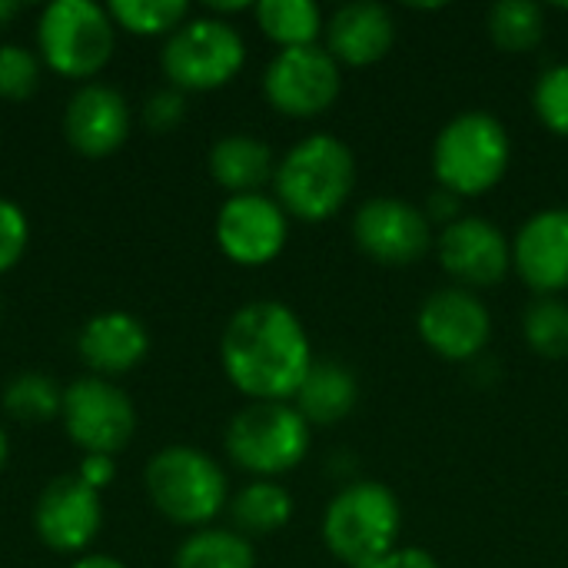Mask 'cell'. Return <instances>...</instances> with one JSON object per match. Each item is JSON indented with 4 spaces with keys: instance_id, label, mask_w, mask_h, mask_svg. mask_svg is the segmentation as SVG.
<instances>
[{
    "instance_id": "5bb4252c",
    "label": "cell",
    "mask_w": 568,
    "mask_h": 568,
    "mask_svg": "<svg viewBox=\"0 0 568 568\" xmlns=\"http://www.w3.org/2000/svg\"><path fill=\"white\" fill-rule=\"evenodd\" d=\"M416 326H419L423 343L436 356L453 359V363L476 359L493 339L489 306L463 286H449V290L426 296Z\"/></svg>"
},
{
    "instance_id": "5b68a950",
    "label": "cell",
    "mask_w": 568,
    "mask_h": 568,
    "mask_svg": "<svg viewBox=\"0 0 568 568\" xmlns=\"http://www.w3.org/2000/svg\"><path fill=\"white\" fill-rule=\"evenodd\" d=\"M513 160L509 130L483 110L453 116L433 143V173L453 196H483L506 176Z\"/></svg>"
},
{
    "instance_id": "4dcf8cb0",
    "label": "cell",
    "mask_w": 568,
    "mask_h": 568,
    "mask_svg": "<svg viewBox=\"0 0 568 568\" xmlns=\"http://www.w3.org/2000/svg\"><path fill=\"white\" fill-rule=\"evenodd\" d=\"M27 246H30V220L23 206L0 196V276L20 266Z\"/></svg>"
},
{
    "instance_id": "cb8c5ba5",
    "label": "cell",
    "mask_w": 568,
    "mask_h": 568,
    "mask_svg": "<svg viewBox=\"0 0 568 568\" xmlns=\"http://www.w3.org/2000/svg\"><path fill=\"white\" fill-rule=\"evenodd\" d=\"M173 568H256V549L236 529H196L173 556Z\"/></svg>"
},
{
    "instance_id": "7a4b0ae2",
    "label": "cell",
    "mask_w": 568,
    "mask_h": 568,
    "mask_svg": "<svg viewBox=\"0 0 568 568\" xmlns=\"http://www.w3.org/2000/svg\"><path fill=\"white\" fill-rule=\"evenodd\" d=\"M273 186L286 216L323 223L349 203L356 186V156L333 133L303 136L276 163Z\"/></svg>"
},
{
    "instance_id": "1f68e13d",
    "label": "cell",
    "mask_w": 568,
    "mask_h": 568,
    "mask_svg": "<svg viewBox=\"0 0 568 568\" xmlns=\"http://www.w3.org/2000/svg\"><path fill=\"white\" fill-rule=\"evenodd\" d=\"M183 120H186V97L180 90L166 87V90H156V93L146 97V103H143V123H146V130L170 133Z\"/></svg>"
},
{
    "instance_id": "d590c367",
    "label": "cell",
    "mask_w": 568,
    "mask_h": 568,
    "mask_svg": "<svg viewBox=\"0 0 568 568\" xmlns=\"http://www.w3.org/2000/svg\"><path fill=\"white\" fill-rule=\"evenodd\" d=\"M70 568H126L120 559H113V556H106V552H87V556H80V559H73Z\"/></svg>"
},
{
    "instance_id": "ffe728a7",
    "label": "cell",
    "mask_w": 568,
    "mask_h": 568,
    "mask_svg": "<svg viewBox=\"0 0 568 568\" xmlns=\"http://www.w3.org/2000/svg\"><path fill=\"white\" fill-rule=\"evenodd\" d=\"M206 166H210V176H213L230 196L260 193V190L273 180V173H276L273 150H270L263 140L250 136V133L220 136V140L210 146Z\"/></svg>"
},
{
    "instance_id": "30bf717a",
    "label": "cell",
    "mask_w": 568,
    "mask_h": 568,
    "mask_svg": "<svg viewBox=\"0 0 568 568\" xmlns=\"http://www.w3.org/2000/svg\"><path fill=\"white\" fill-rule=\"evenodd\" d=\"M343 87L339 63L320 43L280 50L263 73V97L266 103L293 120H310L326 113Z\"/></svg>"
},
{
    "instance_id": "7c38bea8",
    "label": "cell",
    "mask_w": 568,
    "mask_h": 568,
    "mask_svg": "<svg viewBox=\"0 0 568 568\" xmlns=\"http://www.w3.org/2000/svg\"><path fill=\"white\" fill-rule=\"evenodd\" d=\"M103 529L100 493L83 486L77 473L50 479L33 503L37 539L60 556H83Z\"/></svg>"
},
{
    "instance_id": "9a60e30c",
    "label": "cell",
    "mask_w": 568,
    "mask_h": 568,
    "mask_svg": "<svg viewBox=\"0 0 568 568\" xmlns=\"http://www.w3.org/2000/svg\"><path fill=\"white\" fill-rule=\"evenodd\" d=\"M436 253L443 270L463 290L496 286L513 270L509 236L483 216H459L449 226H443L436 240Z\"/></svg>"
},
{
    "instance_id": "8992f818",
    "label": "cell",
    "mask_w": 568,
    "mask_h": 568,
    "mask_svg": "<svg viewBox=\"0 0 568 568\" xmlns=\"http://www.w3.org/2000/svg\"><path fill=\"white\" fill-rule=\"evenodd\" d=\"M116 50V23L93 0H53L37 17V57L63 80L93 83Z\"/></svg>"
},
{
    "instance_id": "f1b7e54d",
    "label": "cell",
    "mask_w": 568,
    "mask_h": 568,
    "mask_svg": "<svg viewBox=\"0 0 568 568\" xmlns=\"http://www.w3.org/2000/svg\"><path fill=\"white\" fill-rule=\"evenodd\" d=\"M40 57L23 43H0V97L27 100L40 87Z\"/></svg>"
},
{
    "instance_id": "6da1fadb",
    "label": "cell",
    "mask_w": 568,
    "mask_h": 568,
    "mask_svg": "<svg viewBox=\"0 0 568 568\" xmlns=\"http://www.w3.org/2000/svg\"><path fill=\"white\" fill-rule=\"evenodd\" d=\"M220 363L246 399L290 403L316 359L303 320L276 300H256L230 316L220 336Z\"/></svg>"
},
{
    "instance_id": "2e32d148",
    "label": "cell",
    "mask_w": 568,
    "mask_h": 568,
    "mask_svg": "<svg viewBox=\"0 0 568 568\" xmlns=\"http://www.w3.org/2000/svg\"><path fill=\"white\" fill-rule=\"evenodd\" d=\"M63 136L87 160L113 156L130 136L126 97L110 83H80L63 110Z\"/></svg>"
},
{
    "instance_id": "e0dca14e",
    "label": "cell",
    "mask_w": 568,
    "mask_h": 568,
    "mask_svg": "<svg viewBox=\"0 0 568 568\" xmlns=\"http://www.w3.org/2000/svg\"><path fill=\"white\" fill-rule=\"evenodd\" d=\"M513 266L529 290L556 296L568 290V210L552 206L532 213L513 243Z\"/></svg>"
},
{
    "instance_id": "d6a6232c",
    "label": "cell",
    "mask_w": 568,
    "mask_h": 568,
    "mask_svg": "<svg viewBox=\"0 0 568 568\" xmlns=\"http://www.w3.org/2000/svg\"><path fill=\"white\" fill-rule=\"evenodd\" d=\"M77 479L90 486L93 493H103L116 479V459L113 456H83L77 466Z\"/></svg>"
},
{
    "instance_id": "484cf974",
    "label": "cell",
    "mask_w": 568,
    "mask_h": 568,
    "mask_svg": "<svg viewBox=\"0 0 568 568\" xmlns=\"http://www.w3.org/2000/svg\"><path fill=\"white\" fill-rule=\"evenodd\" d=\"M60 406H63V389L37 369L13 376L3 389V413L23 426H40L60 416Z\"/></svg>"
},
{
    "instance_id": "ba28073f",
    "label": "cell",
    "mask_w": 568,
    "mask_h": 568,
    "mask_svg": "<svg viewBox=\"0 0 568 568\" xmlns=\"http://www.w3.org/2000/svg\"><path fill=\"white\" fill-rule=\"evenodd\" d=\"M246 63V40L243 33L213 13L190 17L176 27L160 50V70L180 93H206L220 90Z\"/></svg>"
},
{
    "instance_id": "836d02e7",
    "label": "cell",
    "mask_w": 568,
    "mask_h": 568,
    "mask_svg": "<svg viewBox=\"0 0 568 568\" xmlns=\"http://www.w3.org/2000/svg\"><path fill=\"white\" fill-rule=\"evenodd\" d=\"M373 568H443L436 562L433 552L419 549V546H409V549H393L383 562H376Z\"/></svg>"
},
{
    "instance_id": "52a82bcc",
    "label": "cell",
    "mask_w": 568,
    "mask_h": 568,
    "mask_svg": "<svg viewBox=\"0 0 568 568\" xmlns=\"http://www.w3.org/2000/svg\"><path fill=\"white\" fill-rule=\"evenodd\" d=\"M313 443V426L293 403H246L226 426V456L256 479L296 469Z\"/></svg>"
},
{
    "instance_id": "e575fe53",
    "label": "cell",
    "mask_w": 568,
    "mask_h": 568,
    "mask_svg": "<svg viewBox=\"0 0 568 568\" xmlns=\"http://www.w3.org/2000/svg\"><path fill=\"white\" fill-rule=\"evenodd\" d=\"M456 213H459V196H453L449 190H439V193L429 200V206H426V216H429V220H443L446 226H449L453 220H459Z\"/></svg>"
},
{
    "instance_id": "f546056e",
    "label": "cell",
    "mask_w": 568,
    "mask_h": 568,
    "mask_svg": "<svg viewBox=\"0 0 568 568\" xmlns=\"http://www.w3.org/2000/svg\"><path fill=\"white\" fill-rule=\"evenodd\" d=\"M532 106L536 116L556 136H568V63H556L539 73L532 90Z\"/></svg>"
},
{
    "instance_id": "603a6c76",
    "label": "cell",
    "mask_w": 568,
    "mask_h": 568,
    "mask_svg": "<svg viewBox=\"0 0 568 568\" xmlns=\"http://www.w3.org/2000/svg\"><path fill=\"white\" fill-rule=\"evenodd\" d=\"M253 17L280 50L313 47L326 30L323 10L313 0H260L253 3Z\"/></svg>"
},
{
    "instance_id": "83f0119b",
    "label": "cell",
    "mask_w": 568,
    "mask_h": 568,
    "mask_svg": "<svg viewBox=\"0 0 568 568\" xmlns=\"http://www.w3.org/2000/svg\"><path fill=\"white\" fill-rule=\"evenodd\" d=\"M526 343L546 359L568 356V303L559 296H536L523 316Z\"/></svg>"
},
{
    "instance_id": "8fae6325",
    "label": "cell",
    "mask_w": 568,
    "mask_h": 568,
    "mask_svg": "<svg viewBox=\"0 0 568 568\" xmlns=\"http://www.w3.org/2000/svg\"><path fill=\"white\" fill-rule=\"evenodd\" d=\"M353 240L383 266H409L433 250V220L406 200L373 196L353 216Z\"/></svg>"
},
{
    "instance_id": "277c9868",
    "label": "cell",
    "mask_w": 568,
    "mask_h": 568,
    "mask_svg": "<svg viewBox=\"0 0 568 568\" xmlns=\"http://www.w3.org/2000/svg\"><path fill=\"white\" fill-rule=\"evenodd\" d=\"M403 509L389 486L353 483L339 489L323 513V542L346 568H373L399 539Z\"/></svg>"
},
{
    "instance_id": "ac0fdd59",
    "label": "cell",
    "mask_w": 568,
    "mask_h": 568,
    "mask_svg": "<svg viewBox=\"0 0 568 568\" xmlns=\"http://www.w3.org/2000/svg\"><path fill=\"white\" fill-rule=\"evenodd\" d=\"M77 353L90 376L116 379L136 369L150 353V333L140 316L126 310H103L90 316L77 336Z\"/></svg>"
},
{
    "instance_id": "d6986e66",
    "label": "cell",
    "mask_w": 568,
    "mask_h": 568,
    "mask_svg": "<svg viewBox=\"0 0 568 568\" xmlns=\"http://www.w3.org/2000/svg\"><path fill=\"white\" fill-rule=\"evenodd\" d=\"M396 40V23L389 7L356 0L339 7L326 23V50L336 63L346 67H373L379 63Z\"/></svg>"
},
{
    "instance_id": "7402d4cb",
    "label": "cell",
    "mask_w": 568,
    "mask_h": 568,
    "mask_svg": "<svg viewBox=\"0 0 568 568\" xmlns=\"http://www.w3.org/2000/svg\"><path fill=\"white\" fill-rule=\"evenodd\" d=\"M230 519L240 536H273L293 519V496L276 479H253L230 499Z\"/></svg>"
},
{
    "instance_id": "8d00e7d4",
    "label": "cell",
    "mask_w": 568,
    "mask_h": 568,
    "mask_svg": "<svg viewBox=\"0 0 568 568\" xmlns=\"http://www.w3.org/2000/svg\"><path fill=\"white\" fill-rule=\"evenodd\" d=\"M20 13V3H10V0H0V27L7 23V20H13Z\"/></svg>"
},
{
    "instance_id": "9c48e42d",
    "label": "cell",
    "mask_w": 568,
    "mask_h": 568,
    "mask_svg": "<svg viewBox=\"0 0 568 568\" xmlns=\"http://www.w3.org/2000/svg\"><path fill=\"white\" fill-rule=\"evenodd\" d=\"M60 423L83 456H116L136 436V406L113 379L80 376L63 386Z\"/></svg>"
},
{
    "instance_id": "74e56055",
    "label": "cell",
    "mask_w": 568,
    "mask_h": 568,
    "mask_svg": "<svg viewBox=\"0 0 568 568\" xmlns=\"http://www.w3.org/2000/svg\"><path fill=\"white\" fill-rule=\"evenodd\" d=\"M7 459H10V439H7V429L0 426V473L7 466Z\"/></svg>"
},
{
    "instance_id": "3957f363",
    "label": "cell",
    "mask_w": 568,
    "mask_h": 568,
    "mask_svg": "<svg viewBox=\"0 0 568 568\" xmlns=\"http://www.w3.org/2000/svg\"><path fill=\"white\" fill-rule=\"evenodd\" d=\"M150 506L173 526L206 529L230 506V483L223 466L196 446H163L143 469Z\"/></svg>"
},
{
    "instance_id": "44dd1931",
    "label": "cell",
    "mask_w": 568,
    "mask_h": 568,
    "mask_svg": "<svg viewBox=\"0 0 568 568\" xmlns=\"http://www.w3.org/2000/svg\"><path fill=\"white\" fill-rule=\"evenodd\" d=\"M356 399H359V383L353 369L336 359H316L300 393L293 396V406L303 413L310 426H333L356 409Z\"/></svg>"
},
{
    "instance_id": "4fadbf2b",
    "label": "cell",
    "mask_w": 568,
    "mask_h": 568,
    "mask_svg": "<svg viewBox=\"0 0 568 568\" xmlns=\"http://www.w3.org/2000/svg\"><path fill=\"white\" fill-rule=\"evenodd\" d=\"M223 256L236 266H266L273 263L290 236L286 210L266 193L226 196L213 223Z\"/></svg>"
},
{
    "instance_id": "4316f807",
    "label": "cell",
    "mask_w": 568,
    "mask_h": 568,
    "mask_svg": "<svg viewBox=\"0 0 568 568\" xmlns=\"http://www.w3.org/2000/svg\"><path fill=\"white\" fill-rule=\"evenodd\" d=\"M116 30L133 37H170L176 27L190 20L186 0H113L106 3Z\"/></svg>"
},
{
    "instance_id": "d4e9b609",
    "label": "cell",
    "mask_w": 568,
    "mask_h": 568,
    "mask_svg": "<svg viewBox=\"0 0 568 568\" xmlns=\"http://www.w3.org/2000/svg\"><path fill=\"white\" fill-rule=\"evenodd\" d=\"M489 37L506 53L536 50L546 37V13L532 0H499L486 17Z\"/></svg>"
}]
</instances>
